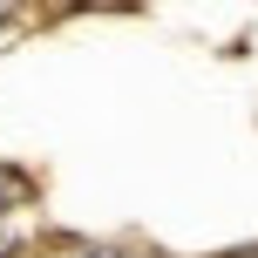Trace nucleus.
<instances>
[{
	"mask_svg": "<svg viewBox=\"0 0 258 258\" xmlns=\"http://www.w3.org/2000/svg\"><path fill=\"white\" fill-rule=\"evenodd\" d=\"M251 258H258V251H251Z\"/></svg>",
	"mask_w": 258,
	"mask_h": 258,
	"instance_id": "obj_3",
	"label": "nucleus"
},
{
	"mask_svg": "<svg viewBox=\"0 0 258 258\" xmlns=\"http://www.w3.org/2000/svg\"><path fill=\"white\" fill-rule=\"evenodd\" d=\"M14 7H21V0H0V27H7V21H14Z\"/></svg>",
	"mask_w": 258,
	"mask_h": 258,
	"instance_id": "obj_2",
	"label": "nucleus"
},
{
	"mask_svg": "<svg viewBox=\"0 0 258 258\" xmlns=\"http://www.w3.org/2000/svg\"><path fill=\"white\" fill-rule=\"evenodd\" d=\"M21 245V204H0V258Z\"/></svg>",
	"mask_w": 258,
	"mask_h": 258,
	"instance_id": "obj_1",
	"label": "nucleus"
}]
</instances>
